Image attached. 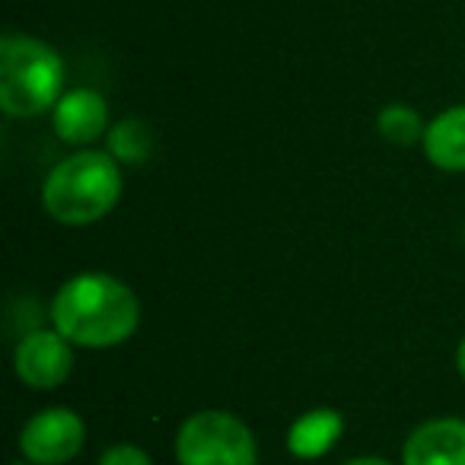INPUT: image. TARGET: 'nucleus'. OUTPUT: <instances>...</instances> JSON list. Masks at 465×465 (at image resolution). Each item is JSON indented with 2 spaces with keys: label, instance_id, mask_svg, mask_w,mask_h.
<instances>
[{
  "label": "nucleus",
  "instance_id": "obj_5",
  "mask_svg": "<svg viewBox=\"0 0 465 465\" xmlns=\"http://www.w3.org/2000/svg\"><path fill=\"white\" fill-rule=\"evenodd\" d=\"M86 427L77 411L58 405L39 411L20 433V452L33 465H64L84 450Z\"/></svg>",
  "mask_w": 465,
  "mask_h": 465
},
{
  "label": "nucleus",
  "instance_id": "obj_2",
  "mask_svg": "<svg viewBox=\"0 0 465 465\" xmlns=\"http://www.w3.org/2000/svg\"><path fill=\"white\" fill-rule=\"evenodd\" d=\"M122 198V169L112 153L80 150L61 160L42 185V207L58 223L86 226L103 220Z\"/></svg>",
  "mask_w": 465,
  "mask_h": 465
},
{
  "label": "nucleus",
  "instance_id": "obj_16",
  "mask_svg": "<svg viewBox=\"0 0 465 465\" xmlns=\"http://www.w3.org/2000/svg\"><path fill=\"white\" fill-rule=\"evenodd\" d=\"M14 465H33V462H14Z\"/></svg>",
  "mask_w": 465,
  "mask_h": 465
},
{
  "label": "nucleus",
  "instance_id": "obj_17",
  "mask_svg": "<svg viewBox=\"0 0 465 465\" xmlns=\"http://www.w3.org/2000/svg\"><path fill=\"white\" fill-rule=\"evenodd\" d=\"M462 236H465V230H462Z\"/></svg>",
  "mask_w": 465,
  "mask_h": 465
},
{
  "label": "nucleus",
  "instance_id": "obj_10",
  "mask_svg": "<svg viewBox=\"0 0 465 465\" xmlns=\"http://www.w3.org/2000/svg\"><path fill=\"white\" fill-rule=\"evenodd\" d=\"M344 418L335 408H312V411L300 414L287 430V450L297 459H322L331 446L341 440Z\"/></svg>",
  "mask_w": 465,
  "mask_h": 465
},
{
  "label": "nucleus",
  "instance_id": "obj_11",
  "mask_svg": "<svg viewBox=\"0 0 465 465\" xmlns=\"http://www.w3.org/2000/svg\"><path fill=\"white\" fill-rule=\"evenodd\" d=\"M153 150V134H150V124L141 122V118H124L115 128L109 131V153L115 156L118 163H143Z\"/></svg>",
  "mask_w": 465,
  "mask_h": 465
},
{
  "label": "nucleus",
  "instance_id": "obj_13",
  "mask_svg": "<svg viewBox=\"0 0 465 465\" xmlns=\"http://www.w3.org/2000/svg\"><path fill=\"white\" fill-rule=\"evenodd\" d=\"M99 465H153V459H150L141 446L118 443V446H109V450L99 456Z\"/></svg>",
  "mask_w": 465,
  "mask_h": 465
},
{
  "label": "nucleus",
  "instance_id": "obj_6",
  "mask_svg": "<svg viewBox=\"0 0 465 465\" xmlns=\"http://www.w3.org/2000/svg\"><path fill=\"white\" fill-rule=\"evenodd\" d=\"M14 367L29 389H58L74 370V344L58 329L26 331L16 344Z\"/></svg>",
  "mask_w": 465,
  "mask_h": 465
},
{
  "label": "nucleus",
  "instance_id": "obj_8",
  "mask_svg": "<svg viewBox=\"0 0 465 465\" xmlns=\"http://www.w3.org/2000/svg\"><path fill=\"white\" fill-rule=\"evenodd\" d=\"M401 465H465V420L437 418L420 424L401 446Z\"/></svg>",
  "mask_w": 465,
  "mask_h": 465
},
{
  "label": "nucleus",
  "instance_id": "obj_14",
  "mask_svg": "<svg viewBox=\"0 0 465 465\" xmlns=\"http://www.w3.org/2000/svg\"><path fill=\"white\" fill-rule=\"evenodd\" d=\"M344 465H392V462H386V459H380V456H361V459H351V462H344Z\"/></svg>",
  "mask_w": 465,
  "mask_h": 465
},
{
  "label": "nucleus",
  "instance_id": "obj_3",
  "mask_svg": "<svg viewBox=\"0 0 465 465\" xmlns=\"http://www.w3.org/2000/svg\"><path fill=\"white\" fill-rule=\"evenodd\" d=\"M64 90V61L48 42L7 33L0 39V109L35 118L54 109Z\"/></svg>",
  "mask_w": 465,
  "mask_h": 465
},
{
  "label": "nucleus",
  "instance_id": "obj_4",
  "mask_svg": "<svg viewBox=\"0 0 465 465\" xmlns=\"http://www.w3.org/2000/svg\"><path fill=\"white\" fill-rule=\"evenodd\" d=\"M179 465H259V446L230 411H198L175 433Z\"/></svg>",
  "mask_w": 465,
  "mask_h": 465
},
{
  "label": "nucleus",
  "instance_id": "obj_12",
  "mask_svg": "<svg viewBox=\"0 0 465 465\" xmlns=\"http://www.w3.org/2000/svg\"><path fill=\"white\" fill-rule=\"evenodd\" d=\"M376 128H380V134L386 137L389 143H395V147H411V143L424 141L427 124L420 122V115L411 109V105L392 103L380 112Z\"/></svg>",
  "mask_w": 465,
  "mask_h": 465
},
{
  "label": "nucleus",
  "instance_id": "obj_15",
  "mask_svg": "<svg viewBox=\"0 0 465 465\" xmlns=\"http://www.w3.org/2000/svg\"><path fill=\"white\" fill-rule=\"evenodd\" d=\"M456 370H459V376L465 380V338H462V344H459V351H456Z\"/></svg>",
  "mask_w": 465,
  "mask_h": 465
},
{
  "label": "nucleus",
  "instance_id": "obj_7",
  "mask_svg": "<svg viewBox=\"0 0 465 465\" xmlns=\"http://www.w3.org/2000/svg\"><path fill=\"white\" fill-rule=\"evenodd\" d=\"M52 124L54 134L64 143L84 147L109 131V105L96 90L80 86V90H71L58 99V105L52 109Z\"/></svg>",
  "mask_w": 465,
  "mask_h": 465
},
{
  "label": "nucleus",
  "instance_id": "obj_1",
  "mask_svg": "<svg viewBox=\"0 0 465 465\" xmlns=\"http://www.w3.org/2000/svg\"><path fill=\"white\" fill-rule=\"evenodd\" d=\"M52 322L77 348H115L137 331L141 303L118 278L86 272L58 291Z\"/></svg>",
  "mask_w": 465,
  "mask_h": 465
},
{
  "label": "nucleus",
  "instance_id": "obj_9",
  "mask_svg": "<svg viewBox=\"0 0 465 465\" xmlns=\"http://www.w3.org/2000/svg\"><path fill=\"white\" fill-rule=\"evenodd\" d=\"M424 156L443 173H465V105L440 112L424 131Z\"/></svg>",
  "mask_w": 465,
  "mask_h": 465
}]
</instances>
